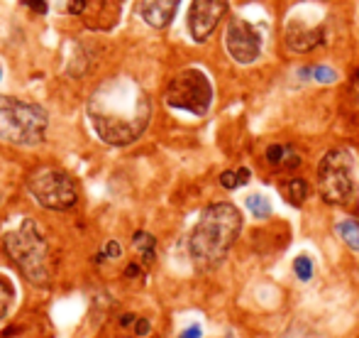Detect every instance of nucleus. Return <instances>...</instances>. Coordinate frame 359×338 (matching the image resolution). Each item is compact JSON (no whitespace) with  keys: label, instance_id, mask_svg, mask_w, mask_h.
I'll use <instances>...</instances> for the list:
<instances>
[{"label":"nucleus","instance_id":"bb28decb","mask_svg":"<svg viewBox=\"0 0 359 338\" xmlns=\"http://www.w3.org/2000/svg\"><path fill=\"white\" fill-rule=\"evenodd\" d=\"M137 275H140V265H130L125 270V277H137Z\"/></svg>","mask_w":359,"mask_h":338},{"label":"nucleus","instance_id":"f8f14e48","mask_svg":"<svg viewBox=\"0 0 359 338\" xmlns=\"http://www.w3.org/2000/svg\"><path fill=\"white\" fill-rule=\"evenodd\" d=\"M281 194H284V199L288 201V204H293V206H301L303 201L308 199V184H306V179H288L281 184Z\"/></svg>","mask_w":359,"mask_h":338},{"label":"nucleus","instance_id":"f03ea898","mask_svg":"<svg viewBox=\"0 0 359 338\" xmlns=\"http://www.w3.org/2000/svg\"><path fill=\"white\" fill-rule=\"evenodd\" d=\"M242 230V214L235 204H213L201 214L189 238V255L203 270L220 265Z\"/></svg>","mask_w":359,"mask_h":338},{"label":"nucleus","instance_id":"b1692460","mask_svg":"<svg viewBox=\"0 0 359 338\" xmlns=\"http://www.w3.org/2000/svg\"><path fill=\"white\" fill-rule=\"evenodd\" d=\"M149 329H151L149 321H147V319H137V326H135V331H137V336H147V334H149Z\"/></svg>","mask_w":359,"mask_h":338},{"label":"nucleus","instance_id":"6e6552de","mask_svg":"<svg viewBox=\"0 0 359 338\" xmlns=\"http://www.w3.org/2000/svg\"><path fill=\"white\" fill-rule=\"evenodd\" d=\"M225 49L237 64H252L262 52V34L247 20H232L225 30Z\"/></svg>","mask_w":359,"mask_h":338},{"label":"nucleus","instance_id":"dca6fc26","mask_svg":"<svg viewBox=\"0 0 359 338\" xmlns=\"http://www.w3.org/2000/svg\"><path fill=\"white\" fill-rule=\"evenodd\" d=\"M247 209L252 211V216H255V219H269L271 216V204H269V199H266V196H262V194H250L247 196Z\"/></svg>","mask_w":359,"mask_h":338},{"label":"nucleus","instance_id":"a878e982","mask_svg":"<svg viewBox=\"0 0 359 338\" xmlns=\"http://www.w3.org/2000/svg\"><path fill=\"white\" fill-rule=\"evenodd\" d=\"M237 174H240V181H242V184H247V181H250V169H247V167L237 169Z\"/></svg>","mask_w":359,"mask_h":338},{"label":"nucleus","instance_id":"2eb2a0df","mask_svg":"<svg viewBox=\"0 0 359 338\" xmlns=\"http://www.w3.org/2000/svg\"><path fill=\"white\" fill-rule=\"evenodd\" d=\"M133 245H135V250H137V253L142 255L144 262L154 260V245H156L154 235H149V233H144V230H140V233H135Z\"/></svg>","mask_w":359,"mask_h":338},{"label":"nucleus","instance_id":"423d86ee","mask_svg":"<svg viewBox=\"0 0 359 338\" xmlns=\"http://www.w3.org/2000/svg\"><path fill=\"white\" fill-rule=\"evenodd\" d=\"M166 103L194 115H205L213 103V86L201 69H184L166 86Z\"/></svg>","mask_w":359,"mask_h":338},{"label":"nucleus","instance_id":"c85d7f7f","mask_svg":"<svg viewBox=\"0 0 359 338\" xmlns=\"http://www.w3.org/2000/svg\"><path fill=\"white\" fill-rule=\"evenodd\" d=\"M0 77H3V72H0Z\"/></svg>","mask_w":359,"mask_h":338},{"label":"nucleus","instance_id":"f257e3e1","mask_svg":"<svg viewBox=\"0 0 359 338\" xmlns=\"http://www.w3.org/2000/svg\"><path fill=\"white\" fill-rule=\"evenodd\" d=\"M88 120L105 145H133L149 125L151 100L133 77H110L90 93Z\"/></svg>","mask_w":359,"mask_h":338},{"label":"nucleus","instance_id":"cd10ccee","mask_svg":"<svg viewBox=\"0 0 359 338\" xmlns=\"http://www.w3.org/2000/svg\"><path fill=\"white\" fill-rule=\"evenodd\" d=\"M352 82H355V86H357V89H359V69H357V72H355V77H352Z\"/></svg>","mask_w":359,"mask_h":338},{"label":"nucleus","instance_id":"6ab92c4d","mask_svg":"<svg viewBox=\"0 0 359 338\" xmlns=\"http://www.w3.org/2000/svg\"><path fill=\"white\" fill-rule=\"evenodd\" d=\"M286 152H288V148H284V145H269V148H266V162H269L271 167H284Z\"/></svg>","mask_w":359,"mask_h":338},{"label":"nucleus","instance_id":"7ed1b4c3","mask_svg":"<svg viewBox=\"0 0 359 338\" xmlns=\"http://www.w3.org/2000/svg\"><path fill=\"white\" fill-rule=\"evenodd\" d=\"M5 250L18 270L32 285L49 282V245L39 226L32 219H25L15 230L5 235Z\"/></svg>","mask_w":359,"mask_h":338},{"label":"nucleus","instance_id":"1a4fd4ad","mask_svg":"<svg viewBox=\"0 0 359 338\" xmlns=\"http://www.w3.org/2000/svg\"><path fill=\"white\" fill-rule=\"evenodd\" d=\"M227 13V0H194L189 10V32L196 42H205Z\"/></svg>","mask_w":359,"mask_h":338},{"label":"nucleus","instance_id":"20e7f679","mask_svg":"<svg viewBox=\"0 0 359 338\" xmlns=\"http://www.w3.org/2000/svg\"><path fill=\"white\" fill-rule=\"evenodd\" d=\"M49 115L42 105L0 96V140L8 145H39L44 140Z\"/></svg>","mask_w":359,"mask_h":338},{"label":"nucleus","instance_id":"412c9836","mask_svg":"<svg viewBox=\"0 0 359 338\" xmlns=\"http://www.w3.org/2000/svg\"><path fill=\"white\" fill-rule=\"evenodd\" d=\"M120 255H123V248H120L118 240H108V243H105L103 255H100L98 260H103V257H108V260H118Z\"/></svg>","mask_w":359,"mask_h":338},{"label":"nucleus","instance_id":"393cba45","mask_svg":"<svg viewBox=\"0 0 359 338\" xmlns=\"http://www.w3.org/2000/svg\"><path fill=\"white\" fill-rule=\"evenodd\" d=\"M181 338H201V326L194 324L191 329H186L184 334H181Z\"/></svg>","mask_w":359,"mask_h":338},{"label":"nucleus","instance_id":"39448f33","mask_svg":"<svg viewBox=\"0 0 359 338\" xmlns=\"http://www.w3.org/2000/svg\"><path fill=\"white\" fill-rule=\"evenodd\" d=\"M29 194L49 211H69L79 204V184L59 167H39L29 174Z\"/></svg>","mask_w":359,"mask_h":338},{"label":"nucleus","instance_id":"a211bd4d","mask_svg":"<svg viewBox=\"0 0 359 338\" xmlns=\"http://www.w3.org/2000/svg\"><path fill=\"white\" fill-rule=\"evenodd\" d=\"M293 272H296V277L301 282H308L313 277V260L308 255H298L293 260Z\"/></svg>","mask_w":359,"mask_h":338},{"label":"nucleus","instance_id":"9b49d317","mask_svg":"<svg viewBox=\"0 0 359 338\" xmlns=\"http://www.w3.org/2000/svg\"><path fill=\"white\" fill-rule=\"evenodd\" d=\"M323 27H306L303 22H288L286 30V44L293 52H311L318 44H323Z\"/></svg>","mask_w":359,"mask_h":338},{"label":"nucleus","instance_id":"4be33fe9","mask_svg":"<svg viewBox=\"0 0 359 338\" xmlns=\"http://www.w3.org/2000/svg\"><path fill=\"white\" fill-rule=\"evenodd\" d=\"M25 5H27L29 10H34V13L44 15L47 13V0H22Z\"/></svg>","mask_w":359,"mask_h":338},{"label":"nucleus","instance_id":"0eeeda50","mask_svg":"<svg viewBox=\"0 0 359 338\" xmlns=\"http://www.w3.org/2000/svg\"><path fill=\"white\" fill-rule=\"evenodd\" d=\"M318 191L327 204H345L355 191L352 155L347 150H330L318 164Z\"/></svg>","mask_w":359,"mask_h":338},{"label":"nucleus","instance_id":"ddd939ff","mask_svg":"<svg viewBox=\"0 0 359 338\" xmlns=\"http://www.w3.org/2000/svg\"><path fill=\"white\" fill-rule=\"evenodd\" d=\"M337 235L342 238V243L347 245L350 250H355V253H359V223L355 219H345L340 221V223L335 226Z\"/></svg>","mask_w":359,"mask_h":338},{"label":"nucleus","instance_id":"5701e85b","mask_svg":"<svg viewBox=\"0 0 359 338\" xmlns=\"http://www.w3.org/2000/svg\"><path fill=\"white\" fill-rule=\"evenodd\" d=\"M86 5H88V0H69V13L81 15L86 10Z\"/></svg>","mask_w":359,"mask_h":338},{"label":"nucleus","instance_id":"4468645a","mask_svg":"<svg viewBox=\"0 0 359 338\" xmlns=\"http://www.w3.org/2000/svg\"><path fill=\"white\" fill-rule=\"evenodd\" d=\"M13 304H15V287H13V282H10L8 277L0 275V321L10 314Z\"/></svg>","mask_w":359,"mask_h":338},{"label":"nucleus","instance_id":"9d476101","mask_svg":"<svg viewBox=\"0 0 359 338\" xmlns=\"http://www.w3.org/2000/svg\"><path fill=\"white\" fill-rule=\"evenodd\" d=\"M181 0H142L140 5V15L149 27L164 30L171 20L176 18V10H179Z\"/></svg>","mask_w":359,"mask_h":338},{"label":"nucleus","instance_id":"f3484780","mask_svg":"<svg viewBox=\"0 0 359 338\" xmlns=\"http://www.w3.org/2000/svg\"><path fill=\"white\" fill-rule=\"evenodd\" d=\"M301 77H311L313 82H318V84H332V82H337L335 69H330V67H313V69H306V72H301Z\"/></svg>","mask_w":359,"mask_h":338},{"label":"nucleus","instance_id":"aec40b11","mask_svg":"<svg viewBox=\"0 0 359 338\" xmlns=\"http://www.w3.org/2000/svg\"><path fill=\"white\" fill-rule=\"evenodd\" d=\"M220 184L225 186V189H237V186H242V181H240V174L237 171H222L220 174Z\"/></svg>","mask_w":359,"mask_h":338}]
</instances>
